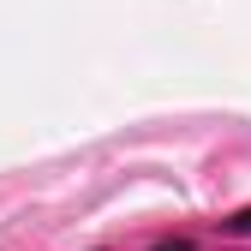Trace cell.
<instances>
[{
  "label": "cell",
  "instance_id": "obj_1",
  "mask_svg": "<svg viewBox=\"0 0 251 251\" xmlns=\"http://www.w3.org/2000/svg\"><path fill=\"white\" fill-rule=\"evenodd\" d=\"M227 233H239V239H251V209H239L233 222H227Z\"/></svg>",
  "mask_w": 251,
  "mask_h": 251
}]
</instances>
